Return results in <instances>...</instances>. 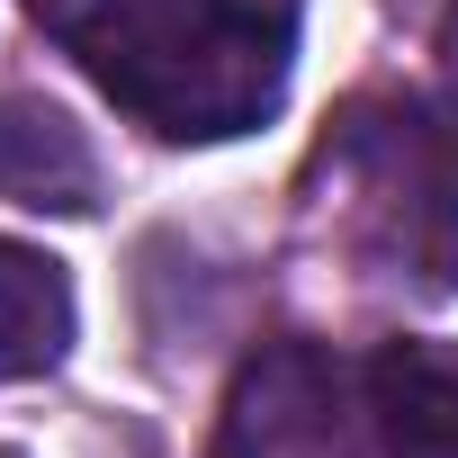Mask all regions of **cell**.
I'll return each mask as SVG.
<instances>
[{"mask_svg":"<svg viewBox=\"0 0 458 458\" xmlns=\"http://www.w3.org/2000/svg\"><path fill=\"white\" fill-rule=\"evenodd\" d=\"M360 386L386 458H458V360L440 342H386Z\"/></svg>","mask_w":458,"mask_h":458,"instance_id":"277c9868","label":"cell"},{"mask_svg":"<svg viewBox=\"0 0 458 458\" xmlns=\"http://www.w3.org/2000/svg\"><path fill=\"white\" fill-rule=\"evenodd\" d=\"M37 28L171 144H225L288 90L279 0H37Z\"/></svg>","mask_w":458,"mask_h":458,"instance_id":"6da1fadb","label":"cell"},{"mask_svg":"<svg viewBox=\"0 0 458 458\" xmlns=\"http://www.w3.org/2000/svg\"><path fill=\"white\" fill-rule=\"evenodd\" d=\"M64 351H72V279H64V261L0 234V386L46 377Z\"/></svg>","mask_w":458,"mask_h":458,"instance_id":"5b68a950","label":"cell"},{"mask_svg":"<svg viewBox=\"0 0 458 458\" xmlns=\"http://www.w3.org/2000/svg\"><path fill=\"white\" fill-rule=\"evenodd\" d=\"M440 46H449V55H458V10H449V28H440Z\"/></svg>","mask_w":458,"mask_h":458,"instance_id":"8992f818","label":"cell"},{"mask_svg":"<svg viewBox=\"0 0 458 458\" xmlns=\"http://www.w3.org/2000/svg\"><path fill=\"white\" fill-rule=\"evenodd\" d=\"M216 458H360L351 369L315 342H261L225 386Z\"/></svg>","mask_w":458,"mask_h":458,"instance_id":"7a4b0ae2","label":"cell"},{"mask_svg":"<svg viewBox=\"0 0 458 458\" xmlns=\"http://www.w3.org/2000/svg\"><path fill=\"white\" fill-rule=\"evenodd\" d=\"M0 198L37 216L99 207V153L55 99H0Z\"/></svg>","mask_w":458,"mask_h":458,"instance_id":"3957f363","label":"cell"}]
</instances>
